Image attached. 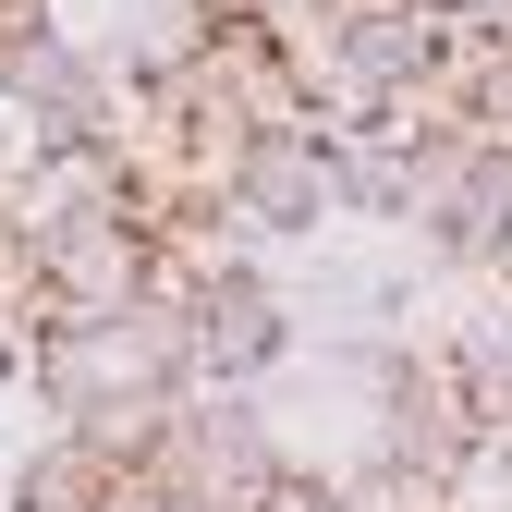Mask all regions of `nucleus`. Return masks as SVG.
<instances>
[{"mask_svg": "<svg viewBox=\"0 0 512 512\" xmlns=\"http://www.w3.org/2000/svg\"><path fill=\"white\" fill-rule=\"evenodd\" d=\"M281 476H293V452H281V427L256 415V391H196L171 415V452H159V500H220V512H269L281 500Z\"/></svg>", "mask_w": 512, "mask_h": 512, "instance_id": "obj_1", "label": "nucleus"}, {"mask_svg": "<svg viewBox=\"0 0 512 512\" xmlns=\"http://www.w3.org/2000/svg\"><path fill=\"white\" fill-rule=\"evenodd\" d=\"M220 208L244 244H305L317 220H342V183H330V135H256L220 183Z\"/></svg>", "mask_w": 512, "mask_h": 512, "instance_id": "obj_4", "label": "nucleus"}, {"mask_svg": "<svg viewBox=\"0 0 512 512\" xmlns=\"http://www.w3.org/2000/svg\"><path fill=\"white\" fill-rule=\"evenodd\" d=\"M293 342H305V317H293V293L256 256L196 281V391H256V378L293 366Z\"/></svg>", "mask_w": 512, "mask_h": 512, "instance_id": "obj_3", "label": "nucleus"}, {"mask_svg": "<svg viewBox=\"0 0 512 512\" xmlns=\"http://www.w3.org/2000/svg\"><path fill=\"white\" fill-rule=\"evenodd\" d=\"M415 171H427L415 232H427L439 269H512V147L439 135V147H415Z\"/></svg>", "mask_w": 512, "mask_h": 512, "instance_id": "obj_2", "label": "nucleus"}, {"mask_svg": "<svg viewBox=\"0 0 512 512\" xmlns=\"http://www.w3.org/2000/svg\"><path fill=\"white\" fill-rule=\"evenodd\" d=\"M439 354H452V391L476 403V427L512 439V317H476V330H452Z\"/></svg>", "mask_w": 512, "mask_h": 512, "instance_id": "obj_6", "label": "nucleus"}, {"mask_svg": "<svg viewBox=\"0 0 512 512\" xmlns=\"http://www.w3.org/2000/svg\"><path fill=\"white\" fill-rule=\"evenodd\" d=\"M0 378H13V330H0Z\"/></svg>", "mask_w": 512, "mask_h": 512, "instance_id": "obj_9", "label": "nucleus"}, {"mask_svg": "<svg viewBox=\"0 0 512 512\" xmlns=\"http://www.w3.org/2000/svg\"><path fill=\"white\" fill-rule=\"evenodd\" d=\"M269 512H354V488H342V476H305V464H293V476H281V500H269Z\"/></svg>", "mask_w": 512, "mask_h": 512, "instance_id": "obj_7", "label": "nucleus"}, {"mask_svg": "<svg viewBox=\"0 0 512 512\" xmlns=\"http://www.w3.org/2000/svg\"><path fill=\"white\" fill-rule=\"evenodd\" d=\"M122 500V476L86 452V439H25V464H13V488H0V512H110Z\"/></svg>", "mask_w": 512, "mask_h": 512, "instance_id": "obj_5", "label": "nucleus"}, {"mask_svg": "<svg viewBox=\"0 0 512 512\" xmlns=\"http://www.w3.org/2000/svg\"><path fill=\"white\" fill-rule=\"evenodd\" d=\"M488 464H500V476H512V439H488Z\"/></svg>", "mask_w": 512, "mask_h": 512, "instance_id": "obj_8", "label": "nucleus"}]
</instances>
